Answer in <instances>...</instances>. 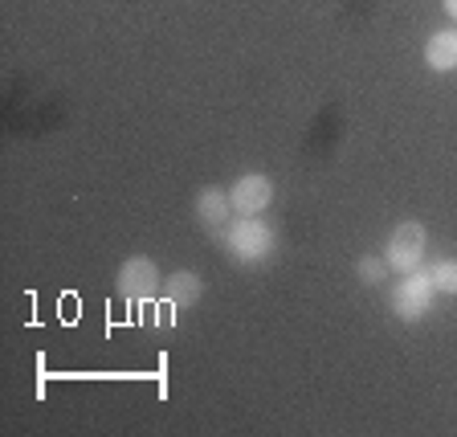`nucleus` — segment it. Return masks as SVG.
I'll return each mask as SVG.
<instances>
[{
    "label": "nucleus",
    "instance_id": "obj_5",
    "mask_svg": "<svg viewBox=\"0 0 457 437\" xmlns=\"http://www.w3.org/2000/svg\"><path fill=\"white\" fill-rule=\"evenodd\" d=\"M228 200H233L237 217H262L274 205V181H270L266 172H245V176L233 181Z\"/></svg>",
    "mask_w": 457,
    "mask_h": 437
},
{
    "label": "nucleus",
    "instance_id": "obj_6",
    "mask_svg": "<svg viewBox=\"0 0 457 437\" xmlns=\"http://www.w3.org/2000/svg\"><path fill=\"white\" fill-rule=\"evenodd\" d=\"M196 221L204 233H212V238H225L228 225H233V217H237V209H233V200H228V189H217V184H209V189L196 192Z\"/></svg>",
    "mask_w": 457,
    "mask_h": 437
},
{
    "label": "nucleus",
    "instance_id": "obj_10",
    "mask_svg": "<svg viewBox=\"0 0 457 437\" xmlns=\"http://www.w3.org/2000/svg\"><path fill=\"white\" fill-rule=\"evenodd\" d=\"M355 274H360L363 286H380L384 278H388V262H384V257H360V262H355Z\"/></svg>",
    "mask_w": 457,
    "mask_h": 437
},
{
    "label": "nucleus",
    "instance_id": "obj_3",
    "mask_svg": "<svg viewBox=\"0 0 457 437\" xmlns=\"http://www.w3.org/2000/svg\"><path fill=\"white\" fill-rule=\"evenodd\" d=\"M428 254V233L420 221H400L396 229L388 233V246H384V262L396 274H412V270L425 266Z\"/></svg>",
    "mask_w": 457,
    "mask_h": 437
},
{
    "label": "nucleus",
    "instance_id": "obj_4",
    "mask_svg": "<svg viewBox=\"0 0 457 437\" xmlns=\"http://www.w3.org/2000/svg\"><path fill=\"white\" fill-rule=\"evenodd\" d=\"M114 290L127 298V303H152L163 295V274L147 254H131L114 274Z\"/></svg>",
    "mask_w": 457,
    "mask_h": 437
},
{
    "label": "nucleus",
    "instance_id": "obj_9",
    "mask_svg": "<svg viewBox=\"0 0 457 437\" xmlns=\"http://www.w3.org/2000/svg\"><path fill=\"white\" fill-rule=\"evenodd\" d=\"M428 274H433L437 295H457V257H441V262H433Z\"/></svg>",
    "mask_w": 457,
    "mask_h": 437
},
{
    "label": "nucleus",
    "instance_id": "obj_1",
    "mask_svg": "<svg viewBox=\"0 0 457 437\" xmlns=\"http://www.w3.org/2000/svg\"><path fill=\"white\" fill-rule=\"evenodd\" d=\"M225 249L237 266H262L278 249V233L262 217H237L225 233Z\"/></svg>",
    "mask_w": 457,
    "mask_h": 437
},
{
    "label": "nucleus",
    "instance_id": "obj_7",
    "mask_svg": "<svg viewBox=\"0 0 457 437\" xmlns=\"http://www.w3.org/2000/svg\"><path fill=\"white\" fill-rule=\"evenodd\" d=\"M200 298H204V278H200L196 270H171V274L163 278V303L168 307L188 311V307H196Z\"/></svg>",
    "mask_w": 457,
    "mask_h": 437
},
{
    "label": "nucleus",
    "instance_id": "obj_2",
    "mask_svg": "<svg viewBox=\"0 0 457 437\" xmlns=\"http://www.w3.org/2000/svg\"><path fill=\"white\" fill-rule=\"evenodd\" d=\"M437 303V286H433V274L428 270H412V274H400L396 290H392V315L400 324H420Z\"/></svg>",
    "mask_w": 457,
    "mask_h": 437
},
{
    "label": "nucleus",
    "instance_id": "obj_8",
    "mask_svg": "<svg viewBox=\"0 0 457 437\" xmlns=\"http://www.w3.org/2000/svg\"><path fill=\"white\" fill-rule=\"evenodd\" d=\"M425 66L433 70V74H453L457 70V25L437 29V33L425 41Z\"/></svg>",
    "mask_w": 457,
    "mask_h": 437
},
{
    "label": "nucleus",
    "instance_id": "obj_11",
    "mask_svg": "<svg viewBox=\"0 0 457 437\" xmlns=\"http://www.w3.org/2000/svg\"><path fill=\"white\" fill-rule=\"evenodd\" d=\"M441 9H445V17L457 25V0H441Z\"/></svg>",
    "mask_w": 457,
    "mask_h": 437
}]
</instances>
